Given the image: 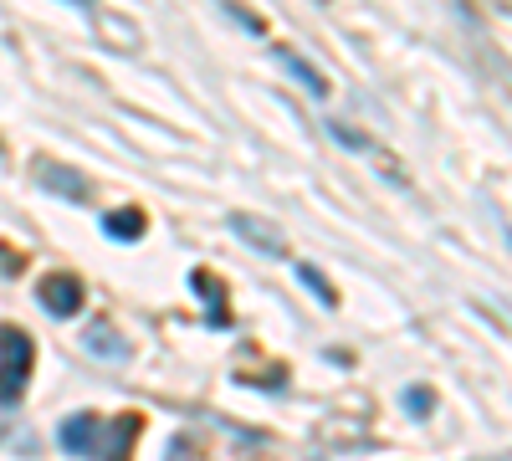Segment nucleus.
Here are the masks:
<instances>
[{
    "label": "nucleus",
    "instance_id": "11",
    "mask_svg": "<svg viewBox=\"0 0 512 461\" xmlns=\"http://www.w3.org/2000/svg\"><path fill=\"white\" fill-rule=\"evenodd\" d=\"M297 277H303V287L313 292V298H318L323 308H338V292H333V282H328L318 267H308V262H303V267H297Z\"/></svg>",
    "mask_w": 512,
    "mask_h": 461
},
{
    "label": "nucleus",
    "instance_id": "5",
    "mask_svg": "<svg viewBox=\"0 0 512 461\" xmlns=\"http://www.w3.org/2000/svg\"><path fill=\"white\" fill-rule=\"evenodd\" d=\"M82 298H88V287H82V277H72V272H52V277L36 282V303H41L47 318H77Z\"/></svg>",
    "mask_w": 512,
    "mask_h": 461
},
{
    "label": "nucleus",
    "instance_id": "2",
    "mask_svg": "<svg viewBox=\"0 0 512 461\" xmlns=\"http://www.w3.org/2000/svg\"><path fill=\"white\" fill-rule=\"evenodd\" d=\"M31 369H36L31 333L6 323V328H0V405H21V395L31 385Z\"/></svg>",
    "mask_w": 512,
    "mask_h": 461
},
{
    "label": "nucleus",
    "instance_id": "13",
    "mask_svg": "<svg viewBox=\"0 0 512 461\" xmlns=\"http://www.w3.org/2000/svg\"><path fill=\"white\" fill-rule=\"evenodd\" d=\"M226 16H231L236 26H246L251 36H262V31H267V26H262V16H251V11H241V6H226Z\"/></svg>",
    "mask_w": 512,
    "mask_h": 461
},
{
    "label": "nucleus",
    "instance_id": "9",
    "mask_svg": "<svg viewBox=\"0 0 512 461\" xmlns=\"http://www.w3.org/2000/svg\"><path fill=\"white\" fill-rule=\"evenodd\" d=\"M82 349H88V354H98V359H128V344H123V333L113 328V323H88V328H82Z\"/></svg>",
    "mask_w": 512,
    "mask_h": 461
},
{
    "label": "nucleus",
    "instance_id": "12",
    "mask_svg": "<svg viewBox=\"0 0 512 461\" xmlns=\"http://www.w3.org/2000/svg\"><path fill=\"white\" fill-rule=\"evenodd\" d=\"M400 405H405V410L415 415V421H425V415L436 410V395L425 390V385H410V390H400Z\"/></svg>",
    "mask_w": 512,
    "mask_h": 461
},
{
    "label": "nucleus",
    "instance_id": "1",
    "mask_svg": "<svg viewBox=\"0 0 512 461\" xmlns=\"http://www.w3.org/2000/svg\"><path fill=\"white\" fill-rule=\"evenodd\" d=\"M139 415H118V421H103V415L82 410V415H67L57 426V441L67 456H82V461H128L134 451V436H139Z\"/></svg>",
    "mask_w": 512,
    "mask_h": 461
},
{
    "label": "nucleus",
    "instance_id": "14",
    "mask_svg": "<svg viewBox=\"0 0 512 461\" xmlns=\"http://www.w3.org/2000/svg\"><path fill=\"white\" fill-rule=\"evenodd\" d=\"M0 272H6V277H16V272H21V257H16L11 246H0Z\"/></svg>",
    "mask_w": 512,
    "mask_h": 461
},
{
    "label": "nucleus",
    "instance_id": "7",
    "mask_svg": "<svg viewBox=\"0 0 512 461\" xmlns=\"http://www.w3.org/2000/svg\"><path fill=\"white\" fill-rule=\"evenodd\" d=\"M277 62H282V72H287V77H292V82H297V88H303L308 98H328V93H333V82H328V77H323V72H318V67L303 57V52L277 47Z\"/></svg>",
    "mask_w": 512,
    "mask_h": 461
},
{
    "label": "nucleus",
    "instance_id": "10",
    "mask_svg": "<svg viewBox=\"0 0 512 461\" xmlns=\"http://www.w3.org/2000/svg\"><path fill=\"white\" fill-rule=\"evenodd\" d=\"M144 231H149V221H144V211H134V205L103 216V236L108 241H144Z\"/></svg>",
    "mask_w": 512,
    "mask_h": 461
},
{
    "label": "nucleus",
    "instance_id": "8",
    "mask_svg": "<svg viewBox=\"0 0 512 461\" xmlns=\"http://www.w3.org/2000/svg\"><path fill=\"white\" fill-rule=\"evenodd\" d=\"M190 287H195V298L205 303L210 323L226 328V323H231V313H226V287H221V277H216V272H205V267H195V272H190Z\"/></svg>",
    "mask_w": 512,
    "mask_h": 461
},
{
    "label": "nucleus",
    "instance_id": "3",
    "mask_svg": "<svg viewBox=\"0 0 512 461\" xmlns=\"http://www.w3.org/2000/svg\"><path fill=\"white\" fill-rule=\"evenodd\" d=\"M226 231H231L236 241H246V251H256V257H267V262L292 257V241H287V231H282V226H272L267 216L231 211V216H226Z\"/></svg>",
    "mask_w": 512,
    "mask_h": 461
},
{
    "label": "nucleus",
    "instance_id": "4",
    "mask_svg": "<svg viewBox=\"0 0 512 461\" xmlns=\"http://www.w3.org/2000/svg\"><path fill=\"white\" fill-rule=\"evenodd\" d=\"M88 21H93V31H98V47H108V52L134 57V52L144 47L139 21L123 16V11H113V6H88Z\"/></svg>",
    "mask_w": 512,
    "mask_h": 461
},
{
    "label": "nucleus",
    "instance_id": "6",
    "mask_svg": "<svg viewBox=\"0 0 512 461\" xmlns=\"http://www.w3.org/2000/svg\"><path fill=\"white\" fill-rule=\"evenodd\" d=\"M36 185L62 195V200H72V205H88L93 200V185L82 180V170H67V164H52V159H36Z\"/></svg>",
    "mask_w": 512,
    "mask_h": 461
}]
</instances>
